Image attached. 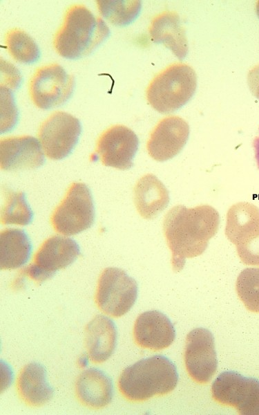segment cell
I'll use <instances>...</instances> for the list:
<instances>
[{"label": "cell", "mask_w": 259, "mask_h": 415, "mask_svg": "<svg viewBox=\"0 0 259 415\" xmlns=\"http://www.w3.org/2000/svg\"><path fill=\"white\" fill-rule=\"evenodd\" d=\"M197 87L194 69L184 63H173L157 73L146 89L148 103L161 113L177 111L193 97Z\"/></svg>", "instance_id": "obj_4"}, {"label": "cell", "mask_w": 259, "mask_h": 415, "mask_svg": "<svg viewBox=\"0 0 259 415\" xmlns=\"http://www.w3.org/2000/svg\"><path fill=\"white\" fill-rule=\"evenodd\" d=\"M213 399L243 415H259V380L233 371L221 373L211 387Z\"/></svg>", "instance_id": "obj_9"}, {"label": "cell", "mask_w": 259, "mask_h": 415, "mask_svg": "<svg viewBox=\"0 0 259 415\" xmlns=\"http://www.w3.org/2000/svg\"><path fill=\"white\" fill-rule=\"evenodd\" d=\"M117 340V331L110 318L97 315L86 326L84 347L90 360L94 364L106 362L113 353Z\"/></svg>", "instance_id": "obj_17"}, {"label": "cell", "mask_w": 259, "mask_h": 415, "mask_svg": "<svg viewBox=\"0 0 259 415\" xmlns=\"http://www.w3.org/2000/svg\"><path fill=\"white\" fill-rule=\"evenodd\" d=\"M253 146L254 148L255 158L256 160L258 167L259 169V136L256 137L253 140Z\"/></svg>", "instance_id": "obj_28"}, {"label": "cell", "mask_w": 259, "mask_h": 415, "mask_svg": "<svg viewBox=\"0 0 259 415\" xmlns=\"http://www.w3.org/2000/svg\"><path fill=\"white\" fill-rule=\"evenodd\" d=\"M247 82L252 94L259 100V64L249 70Z\"/></svg>", "instance_id": "obj_27"}, {"label": "cell", "mask_w": 259, "mask_h": 415, "mask_svg": "<svg viewBox=\"0 0 259 415\" xmlns=\"http://www.w3.org/2000/svg\"><path fill=\"white\" fill-rule=\"evenodd\" d=\"M227 238L236 246L241 261L259 266V208L247 202L231 205L227 213Z\"/></svg>", "instance_id": "obj_5"}, {"label": "cell", "mask_w": 259, "mask_h": 415, "mask_svg": "<svg viewBox=\"0 0 259 415\" xmlns=\"http://www.w3.org/2000/svg\"><path fill=\"white\" fill-rule=\"evenodd\" d=\"M16 389L20 399L32 407L44 405L54 394L45 367L37 362L28 363L21 368L16 379Z\"/></svg>", "instance_id": "obj_19"}, {"label": "cell", "mask_w": 259, "mask_h": 415, "mask_svg": "<svg viewBox=\"0 0 259 415\" xmlns=\"http://www.w3.org/2000/svg\"><path fill=\"white\" fill-rule=\"evenodd\" d=\"M184 361L186 372L194 382L206 385L211 381L217 371L218 360L210 331L200 327L187 334Z\"/></svg>", "instance_id": "obj_12"}, {"label": "cell", "mask_w": 259, "mask_h": 415, "mask_svg": "<svg viewBox=\"0 0 259 415\" xmlns=\"http://www.w3.org/2000/svg\"><path fill=\"white\" fill-rule=\"evenodd\" d=\"M45 162L39 141L30 136H8L0 140V166L4 171L38 168Z\"/></svg>", "instance_id": "obj_15"}, {"label": "cell", "mask_w": 259, "mask_h": 415, "mask_svg": "<svg viewBox=\"0 0 259 415\" xmlns=\"http://www.w3.org/2000/svg\"><path fill=\"white\" fill-rule=\"evenodd\" d=\"M94 220L95 207L90 190L79 182L70 185L50 218L54 230L64 235H74L87 230Z\"/></svg>", "instance_id": "obj_6"}, {"label": "cell", "mask_w": 259, "mask_h": 415, "mask_svg": "<svg viewBox=\"0 0 259 415\" xmlns=\"http://www.w3.org/2000/svg\"><path fill=\"white\" fill-rule=\"evenodd\" d=\"M81 132V125L76 117L57 111L41 123L37 137L44 153L48 158L61 160L73 151Z\"/></svg>", "instance_id": "obj_11"}, {"label": "cell", "mask_w": 259, "mask_h": 415, "mask_svg": "<svg viewBox=\"0 0 259 415\" xmlns=\"http://www.w3.org/2000/svg\"><path fill=\"white\" fill-rule=\"evenodd\" d=\"M133 199L138 214L144 219H152L167 207L169 194L165 185L155 175L147 174L136 182Z\"/></svg>", "instance_id": "obj_21"}, {"label": "cell", "mask_w": 259, "mask_h": 415, "mask_svg": "<svg viewBox=\"0 0 259 415\" xmlns=\"http://www.w3.org/2000/svg\"><path fill=\"white\" fill-rule=\"evenodd\" d=\"M30 240L24 230L6 228L0 233V268L13 270L25 264L31 253Z\"/></svg>", "instance_id": "obj_22"}, {"label": "cell", "mask_w": 259, "mask_h": 415, "mask_svg": "<svg viewBox=\"0 0 259 415\" xmlns=\"http://www.w3.org/2000/svg\"><path fill=\"white\" fill-rule=\"evenodd\" d=\"M236 290L246 308L259 313V268H247L242 270L236 280Z\"/></svg>", "instance_id": "obj_26"}, {"label": "cell", "mask_w": 259, "mask_h": 415, "mask_svg": "<svg viewBox=\"0 0 259 415\" xmlns=\"http://www.w3.org/2000/svg\"><path fill=\"white\" fill-rule=\"evenodd\" d=\"M137 292V284L133 278L120 268L109 267L99 277L95 302L104 314L120 317L133 307Z\"/></svg>", "instance_id": "obj_7"}, {"label": "cell", "mask_w": 259, "mask_h": 415, "mask_svg": "<svg viewBox=\"0 0 259 415\" xmlns=\"http://www.w3.org/2000/svg\"><path fill=\"white\" fill-rule=\"evenodd\" d=\"M189 136L186 121L177 116H167L160 120L150 133L147 152L157 161L171 159L182 151Z\"/></svg>", "instance_id": "obj_14"}, {"label": "cell", "mask_w": 259, "mask_h": 415, "mask_svg": "<svg viewBox=\"0 0 259 415\" xmlns=\"http://www.w3.org/2000/svg\"><path fill=\"white\" fill-rule=\"evenodd\" d=\"M138 146L139 139L132 129L115 124L99 136L95 152L104 165L126 170L133 166Z\"/></svg>", "instance_id": "obj_13"}, {"label": "cell", "mask_w": 259, "mask_h": 415, "mask_svg": "<svg viewBox=\"0 0 259 415\" xmlns=\"http://www.w3.org/2000/svg\"><path fill=\"white\" fill-rule=\"evenodd\" d=\"M75 393L82 405L94 409H102L112 400L113 381L102 371L95 368L88 369L77 378Z\"/></svg>", "instance_id": "obj_18"}, {"label": "cell", "mask_w": 259, "mask_h": 415, "mask_svg": "<svg viewBox=\"0 0 259 415\" xmlns=\"http://www.w3.org/2000/svg\"><path fill=\"white\" fill-rule=\"evenodd\" d=\"M109 35L110 30L100 17L84 5L73 4L66 10L52 45L60 56L79 59L91 53Z\"/></svg>", "instance_id": "obj_2"}, {"label": "cell", "mask_w": 259, "mask_h": 415, "mask_svg": "<svg viewBox=\"0 0 259 415\" xmlns=\"http://www.w3.org/2000/svg\"><path fill=\"white\" fill-rule=\"evenodd\" d=\"M256 13L259 17V1H258L256 3Z\"/></svg>", "instance_id": "obj_29"}, {"label": "cell", "mask_w": 259, "mask_h": 415, "mask_svg": "<svg viewBox=\"0 0 259 415\" xmlns=\"http://www.w3.org/2000/svg\"><path fill=\"white\" fill-rule=\"evenodd\" d=\"M79 255V247L73 239L53 235L40 245L23 273L36 283H41L70 266Z\"/></svg>", "instance_id": "obj_10"}, {"label": "cell", "mask_w": 259, "mask_h": 415, "mask_svg": "<svg viewBox=\"0 0 259 415\" xmlns=\"http://www.w3.org/2000/svg\"><path fill=\"white\" fill-rule=\"evenodd\" d=\"M219 225V213L209 205L193 208L178 205L168 211L162 228L175 273L182 270L186 259L198 257L205 251Z\"/></svg>", "instance_id": "obj_1"}, {"label": "cell", "mask_w": 259, "mask_h": 415, "mask_svg": "<svg viewBox=\"0 0 259 415\" xmlns=\"http://www.w3.org/2000/svg\"><path fill=\"white\" fill-rule=\"evenodd\" d=\"M3 201L1 208V223L26 225L33 214L23 192H15L7 187L2 190Z\"/></svg>", "instance_id": "obj_23"}, {"label": "cell", "mask_w": 259, "mask_h": 415, "mask_svg": "<svg viewBox=\"0 0 259 415\" xmlns=\"http://www.w3.org/2000/svg\"><path fill=\"white\" fill-rule=\"evenodd\" d=\"M135 343L140 347L157 351L168 348L175 338V328L169 318L158 311L140 314L133 329Z\"/></svg>", "instance_id": "obj_16"}, {"label": "cell", "mask_w": 259, "mask_h": 415, "mask_svg": "<svg viewBox=\"0 0 259 415\" xmlns=\"http://www.w3.org/2000/svg\"><path fill=\"white\" fill-rule=\"evenodd\" d=\"M148 32L153 42L162 44L180 59L186 55L188 43L185 30L176 12L164 11L156 15L151 21Z\"/></svg>", "instance_id": "obj_20"}, {"label": "cell", "mask_w": 259, "mask_h": 415, "mask_svg": "<svg viewBox=\"0 0 259 415\" xmlns=\"http://www.w3.org/2000/svg\"><path fill=\"white\" fill-rule=\"evenodd\" d=\"M4 43L10 55L17 62L32 64L40 58L41 53L35 40L24 30L15 28L8 30Z\"/></svg>", "instance_id": "obj_24"}, {"label": "cell", "mask_w": 259, "mask_h": 415, "mask_svg": "<svg viewBox=\"0 0 259 415\" xmlns=\"http://www.w3.org/2000/svg\"><path fill=\"white\" fill-rule=\"evenodd\" d=\"M97 7L101 16L111 24L122 26L133 22L141 10L140 1H97Z\"/></svg>", "instance_id": "obj_25"}, {"label": "cell", "mask_w": 259, "mask_h": 415, "mask_svg": "<svg viewBox=\"0 0 259 415\" xmlns=\"http://www.w3.org/2000/svg\"><path fill=\"white\" fill-rule=\"evenodd\" d=\"M178 374L168 358L157 355L142 359L121 373L117 387L122 396L131 402H144L172 392Z\"/></svg>", "instance_id": "obj_3"}, {"label": "cell", "mask_w": 259, "mask_h": 415, "mask_svg": "<svg viewBox=\"0 0 259 415\" xmlns=\"http://www.w3.org/2000/svg\"><path fill=\"white\" fill-rule=\"evenodd\" d=\"M75 80L57 63L38 67L28 83V93L33 104L41 109L59 107L73 95Z\"/></svg>", "instance_id": "obj_8"}]
</instances>
